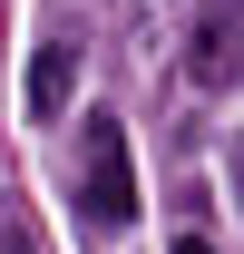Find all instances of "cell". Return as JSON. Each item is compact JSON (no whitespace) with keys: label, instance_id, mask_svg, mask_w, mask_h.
<instances>
[{"label":"cell","instance_id":"277c9868","mask_svg":"<svg viewBox=\"0 0 244 254\" xmlns=\"http://www.w3.org/2000/svg\"><path fill=\"white\" fill-rule=\"evenodd\" d=\"M176 254H215V245H205V235H176Z\"/></svg>","mask_w":244,"mask_h":254},{"label":"cell","instance_id":"5b68a950","mask_svg":"<svg viewBox=\"0 0 244 254\" xmlns=\"http://www.w3.org/2000/svg\"><path fill=\"white\" fill-rule=\"evenodd\" d=\"M235 186H244V137H235Z\"/></svg>","mask_w":244,"mask_h":254},{"label":"cell","instance_id":"6da1fadb","mask_svg":"<svg viewBox=\"0 0 244 254\" xmlns=\"http://www.w3.org/2000/svg\"><path fill=\"white\" fill-rule=\"evenodd\" d=\"M78 205H88L98 235H127V215H137V166H127V127L98 108V118H78Z\"/></svg>","mask_w":244,"mask_h":254},{"label":"cell","instance_id":"7a4b0ae2","mask_svg":"<svg viewBox=\"0 0 244 254\" xmlns=\"http://www.w3.org/2000/svg\"><path fill=\"white\" fill-rule=\"evenodd\" d=\"M185 68H195V88H244V0H205Z\"/></svg>","mask_w":244,"mask_h":254},{"label":"cell","instance_id":"3957f363","mask_svg":"<svg viewBox=\"0 0 244 254\" xmlns=\"http://www.w3.org/2000/svg\"><path fill=\"white\" fill-rule=\"evenodd\" d=\"M68 88H78V39L49 30L39 59H30V118H68Z\"/></svg>","mask_w":244,"mask_h":254}]
</instances>
